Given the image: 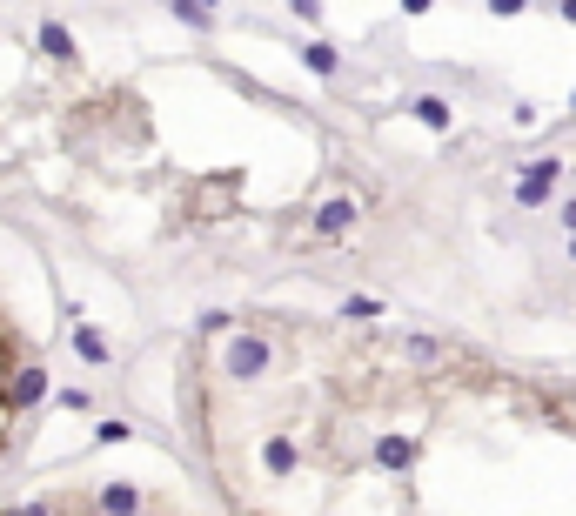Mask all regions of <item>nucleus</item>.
<instances>
[{
	"label": "nucleus",
	"instance_id": "20e7f679",
	"mask_svg": "<svg viewBox=\"0 0 576 516\" xmlns=\"http://www.w3.org/2000/svg\"><path fill=\"white\" fill-rule=\"evenodd\" d=\"M101 516H141V496L128 483H101Z\"/></svg>",
	"mask_w": 576,
	"mask_h": 516
},
{
	"label": "nucleus",
	"instance_id": "ddd939ff",
	"mask_svg": "<svg viewBox=\"0 0 576 516\" xmlns=\"http://www.w3.org/2000/svg\"><path fill=\"white\" fill-rule=\"evenodd\" d=\"M175 21H188V27H208V7H195V0H175Z\"/></svg>",
	"mask_w": 576,
	"mask_h": 516
},
{
	"label": "nucleus",
	"instance_id": "1a4fd4ad",
	"mask_svg": "<svg viewBox=\"0 0 576 516\" xmlns=\"http://www.w3.org/2000/svg\"><path fill=\"white\" fill-rule=\"evenodd\" d=\"M416 114L429 121V128H449V101H443V94H422V101H416Z\"/></svg>",
	"mask_w": 576,
	"mask_h": 516
},
{
	"label": "nucleus",
	"instance_id": "4468645a",
	"mask_svg": "<svg viewBox=\"0 0 576 516\" xmlns=\"http://www.w3.org/2000/svg\"><path fill=\"white\" fill-rule=\"evenodd\" d=\"M288 14L295 21H322V0H288Z\"/></svg>",
	"mask_w": 576,
	"mask_h": 516
},
{
	"label": "nucleus",
	"instance_id": "7ed1b4c3",
	"mask_svg": "<svg viewBox=\"0 0 576 516\" xmlns=\"http://www.w3.org/2000/svg\"><path fill=\"white\" fill-rule=\"evenodd\" d=\"M355 228V202L349 195H329V202L315 208V235H349Z\"/></svg>",
	"mask_w": 576,
	"mask_h": 516
},
{
	"label": "nucleus",
	"instance_id": "412c9836",
	"mask_svg": "<svg viewBox=\"0 0 576 516\" xmlns=\"http://www.w3.org/2000/svg\"><path fill=\"white\" fill-rule=\"evenodd\" d=\"M570 108H576V94H570Z\"/></svg>",
	"mask_w": 576,
	"mask_h": 516
},
{
	"label": "nucleus",
	"instance_id": "9d476101",
	"mask_svg": "<svg viewBox=\"0 0 576 516\" xmlns=\"http://www.w3.org/2000/svg\"><path fill=\"white\" fill-rule=\"evenodd\" d=\"M342 315H349V322H376L382 302H376V295H349V302H342Z\"/></svg>",
	"mask_w": 576,
	"mask_h": 516
},
{
	"label": "nucleus",
	"instance_id": "2eb2a0df",
	"mask_svg": "<svg viewBox=\"0 0 576 516\" xmlns=\"http://www.w3.org/2000/svg\"><path fill=\"white\" fill-rule=\"evenodd\" d=\"M530 0H489V14H523Z\"/></svg>",
	"mask_w": 576,
	"mask_h": 516
},
{
	"label": "nucleus",
	"instance_id": "0eeeda50",
	"mask_svg": "<svg viewBox=\"0 0 576 516\" xmlns=\"http://www.w3.org/2000/svg\"><path fill=\"white\" fill-rule=\"evenodd\" d=\"M7 389H14V403H41L47 376H41V369H14V382H7Z\"/></svg>",
	"mask_w": 576,
	"mask_h": 516
},
{
	"label": "nucleus",
	"instance_id": "f3484780",
	"mask_svg": "<svg viewBox=\"0 0 576 516\" xmlns=\"http://www.w3.org/2000/svg\"><path fill=\"white\" fill-rule=\"evenodd\" d=\"M563 228H570V235H576V202H563Z\"/></svg>",
	"mask_w": 576,
	"mask_h": 516
},
{
	"label": "nucleus",
	"instance_id": "a211bd4d",
	"mask_svg": "<svg viewBox=\"0 0 576 516\" xmlns=\"http://www.w3.org/2000/svg\"><path fill=\"white\" fill-rule=\"evenodd\" d=\"M563 21H576V0H563Z\"/></svg>",
	"mask_w": 576,
	"mask_h": 516
},
{
	"label": "nucleus",
	"instance_id": "aec40b11",
	"mask_svg": "<svg viewBox=\"0 0 576 516\" xmlns=\"http://www.w3.org/2000/svg\"><path fill=\"white\" fill-rule=\"evenodd\" d=\"M195 7H201V0H195ZM208 7H215V0H208Z\"/></svg>",
	"mask_w": 576,
	"mask_h": 516
},
{
	"label": "nucleus",
	"instance_id": "f8f14e48",
	"mask_svg": "<svg viewBox=\"0 0 576 516\" xmlns=\"http://www.w3.org/2000/svg\"><path fill=\"white\" fill-rule=\"evenodd\" d=\"M74 349H81L88 362H108V342L94 336V329H74Z\"/></svg>",
	"mask_w": 576,
	"mask_h": 516
},
{
	"label": "nucleus",
	"instance_id": "39448f33",
	"mask_svg": "<svg viewBox=\"0 0 576 516\" xmlns=\"http://www.w3.org/2000/svg\"><path fill=\"white\" fill-rule=\"evenodd\" d=\"M376 463H382V470H409V463H416V443H409V436H382Z\"/></svg>",
	"mask_w": 576,
	"mask_h": 516
},
{
	"label": "nucleus",
	"instance_id": "6ab92c4d",
	"mask_svg": "<svg viewBox=\"0 0 576 516\" xmlns=\"http://www.w3.org/2000/svg\"><path fill=\"white\" fill-rule=\"evenodd\" d=\"M570 255H576V235H570Z\"/></svg>",
	"mask_w": 576,
	"mask_h": 516
},
{
	"label": "nucleus",
	"instance_id": "9b49d317",
	"mask_svg": "<svg viewBox=\"0 0 576 516\" xmlns=\"http://www.w3.org/2000/svg\"><path fill=\"white\" fill-rule=\"evenodd\" d=\"M262 456H268V470H275V476H288V470H295V443H282V436H275V443H268Z\"/></svg>",
	"mask_w": 576,
	"mask_h": 516
},
{
	"label": "nucleus",
	"instance_id": "dca6fc26",
	"mask_svg": "<svg viewBox=\"0 0 576 516\" xmlns=\"http://www.w3.org/2000/svg\"><path fill=\"white\" fill-rule=\"evenodd\" d=\"M429 7H436V0H402V14H429Z\"/></svg>",
	"mask_w": 576,
	"mask_h": 516
},
{
	"label": "nucleus",
	"instance_id": "f257e3e1",
	"mask_svg": "<svg viewBox=\"0 0 576 516\" xmlns=\"http://www.w3.org/2000/svg\"><path fill=\"white\" fill-rule=\"evenodd\" d=\"M268 362H275L268 336H235V342H228V356H222V376L255 382V376H268Z\"/></svg>",
	"mask_w": 576,
	"mask_h": 516
},
{
	"label": "nucleus",
	"instance_id": "f03ea898",
	"mask_svg": "<svg viewBox=\"0 0 576 516\" xmlns=\"http://www.w3.org/2000/svg\"><path fill=\"white\" fill-rule=\"evenodd\" d=\"M556 175H563V155H543L530 175L516 181V202H523V208H543V202H550V188H556Z\"/></svg>",
	"mask_w": 576,
	"mask_h": 516
},
{
	"label": "nucleus",
	"instance_id": "6e6552de",
	"mask_svg": "<svg viewBox=\"0 0 576 516\" xmlns=\"http://www.w3.org/2000/svg\"><path fill=\"white\" fill-rule=\"evenodd\" d=\"M41 47L54 54V61H74V34H67V27H54V21L41 27Z\"/></svg>",
	"mask_w": 576,
	"mask_h": 516
},
{
	"label": "nucleus",
	"instance_id": "423d86ee",
	"mask_svg": "<svg viewBox=\"0 0 576 516\" xmlns=\"http://www.w3.org/2000/svg\"><path fill=\"white\" fill-rule=\"evenodd\" d=\"M302 61H309V74H322V81H329V74L342 68V47H329V41H309V47H302Z\"/></svg>",
	"mask_w": 576,
	"mask_h": 516
}]
</instances>
